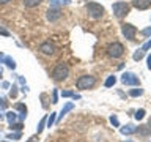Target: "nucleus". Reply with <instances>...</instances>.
I'll return each mask as SVG.
<instances>
[{"label": "nucleus", "instance_id": "f257e3e1", "mask_svg": "<svg viewBox=\"0 0 151 142\" xmlns=\"http://www.w3.org/2000/svg\"><path fill=\"white\" fill-rule=\"evenodd\" d=\"M69 76V66L66 63H58L52 71V78L55 80H65Z\"/></svg>", "mask_w": 151, "mask_h": 142}, {"label": "nucleus", "instance_id": "f03ea898", "mask_svg": "<svg viewBox=\"0 0 151 142\" xmlns=\"http://www.w3.org/2000/svg\"><path fill=\"white\" fill-rule=\"evenodd\" d=\"M87 11H88V14H90L93 19H99V17L104 16L106 9H104L102 5L94 3V2H90V3H87Z\"/></svg>", "mask_w": 151, "mask_h": 142}, {"label": "nucleus", "instance_id": "7ed1b4c3", "mask_svg": "<svg viewBox=\"0 0 151 142\" xmlns=\"http://www.w3.org/2000/svg\"><path fill=\"white\" fill-rule=\"evenodd\" d=\"M94 84H96V79H94L93 76H88V74L80 76V78L77 79V82H76V85H77V88H80V90L91 88Z\"/></svg>", "mask_w": 151, "mask_h": 142}, {"label": "nucleus", "instance_id": "20e7f679", "mask_svg": "<svg viewBox=\"0 0 151 142\" xmlns=\"http://www.w3.org/2000/svg\"><path fill=\"white\" fill-rule=\"evenodd\" d=\"M123 52H124V47H123L121 43H112V44H109L107 47V54L112 57V59H120L123 55Z\"/></svg>", "mask_w": 151, "mask_h": 142}, {"label": "nucleus", "instance_id": "39448f33", "mask_svg": "<svg viewBox=\"0 0 151 142\" xmlns=\"http://www.w3.org/2000/svg\"><path fill=\"white\" fill-rule=\"evenodd\" d=\"M112 9H113V13H115L116 17H124L126 14L129 13V5L126 2H115Z\"/></svg>", "mask_w": 151, "mask_h": 142}, {"label": "nucleus", "instance_id": "423d86ee", "mask_svg": "<svg viewBox=\"0 0 151 142\" xmlns=\"http://www.w3.org/2000/svg\"><path fill=\"white\" fill-rule=\"evenodd\" d=\"M121 32H123V35H124L127 40H134V36L137 33V28L132 25V24H123V25H121Z\"/></svg>", "mask_w": 151, "mask_h": 142}, {"label": "nucleus", "instance_id": "0eeeda50", "mask_svg": "<svg viewBox=\"0 0 151 142\" xmlns=\"http://www.w3.org/2000/svg\"><path fill=\"white\" fill-rule=\"evenodd\" d=\"M121 82L124 85H139V78L134 73H124L121 76Z\"/></svg>", "mask_w": 151, "mask_h": 142}, {"label": "nucleus", "instance_id": "6e6552de", "mask_svg": "<svg viewBox=\"0 0 151 142\" xmlns=\"http://www.w3.org/2000/svg\"><path fill=\"white\" fill-rule=\"evenodd\" d=\"M46 17H47V21H50V22L58 21V19L61 17V11H60V8H54V7H50L49 9H47V13H46Z\"/></svg>", "mask_w": 151, "mask_h": 142}, {"label": "nucleus", "instance_id": "1a4fd4ad", "mask_svg": "<svg viewBox=\"0 0 151 142\" xmlns=\"http://www.w3.org/2000/svg\"><path fill=\"white\" fill-rule=\"evenodd\" d=\"M40 51H41L44 55H52V54L55 52V46H54V43L46 41V43H42V44L40 46Z\"/></svg>", "mask_w": 151, "mask_h": 142}, {"label": "nucleus", "instance_id": "9d476101", "mask_svg": "<svg viewBox=\"0 0 151 142\" xmlns=\"http://www.w3.org/2000/svg\"><path fill=\"white\" fill-rule=\"evenodd\" d=\"M132 5L137 9H148L151 7V0H132Z\"/></svg>", "mask_w": 151, "mask_h": 142}, {"label": "nucleus", "instance_id": "9b49d317", "mask_svg": "<svg viewBox=\"0 0 151 142\" xmlns=\"http://www.w3.org/2000/svg\"><path fill=\"white\" fill-rule=\"evenodd\" d=\"M14 109L21 112V120H24V118L27 117V107H25V104H22V103H17L16 106H14Z\"/></svg>", "mask_w": 151, "mask_h": 142}, {"label": "nucleus", "instance_id": "f8f14e48", "mask_svg": "<svg viewBox=\"0 0 151 142\" xmlns=\"http://www.w3.org/2000/svg\"><path fill=\"white\" fill-rule=\"evenodd\" d=\"M120 131H121V134L129 136V134H134V133H135V128L132 126V125H126V126H121Z\"/></svg>", "mask_w": 151, "mask_h": 142}, {"label": "nucleus", "instance_id": "ddd939ff", "mask_svg": "<svg viewBox=\"0 0 151 142\" xmlns=\"http://www.w3.org/2000/svg\"><path fill=\"white\" fill-rule=\"evenodd\" d=\"M73 107H74V104H73V103H66V104H65V107L61 109L60 115H58V120H60V118H63V117L66 115V114L69 112V111H73Z\"/></svg>", "mask_w": 151, "mask_h": 142}, {"label": "nucleus", "instance_id": "4468645a", "mask_svg": "<svg viewBox=\"0 0 151 142\" xmlns=\"http://www.w3.org/2000/svg\"><path fill=\"white\" fill-rule=\"evenodd\" d=\"M49 3H50V7L58 8V7H63V5H68L69 0H49Z\"/></svg>", "mask_w": 151, "mask_h": 142}, {"label": "nucleus", "instance_id": "2eb2a0df", "mask_svg": "<svg viewBox=\"0 0 151 142\" xmlns=\"http://www.w3.org/2000/svg\"><path fill=\"white\" fill-rule=\"evenodd\" d=\"M3 63H6V66H8L9 70H14V68H16V62H14V59H11V57H8V55H5Z\"/></svg>", "mask_w": 151, "mask_h": 142}, {"label": "nucleus", "instance_id": "dca6fc26", "mask_svg": "<svg viewBox=\"0 0 151 142\" xmlns=\"http://www.w3.org/2000/svg\"><path fill=\"white\" fill-rule=\"evenodd\" d=\"M5 117H6V120H8L9 125H13V123L17 122V115L14 112H6V114H5Z\"/></svg>", "mask_w": 151, "mask_h": 142}, {"label": "nucleus", "instance_id": "f3484780", "mask_svg": "<svg viewBox=\"0 0 151 142\" xmlns=\"http://www.w3.org/2000/svg\"><path fill=\"white\" fill-rule=\"evenodd\" d=\"M42 2V0H24V5H25L27 8H35V7H38Z\"/></svg>", "mask_w": 151, "mask_h": 142}, {"label": "nucleus", "instance_id": "a211bd4d", "mask_svg": "<svg viewBox=\"0 0 151 142\" xmlns=\"http://www.w3.org/2000/svg\"><path fill=\"white\" fill-rule=\"evenodd\" d=\"M55 120H57V112H50V117H49V118H47V120H46V122H47V126L50 128V126H52V125H54V123H55Z\"/></svg>", "mask_w": 151, "mask_h": 142}, {"label": "nucleus", "instance_id": "6ab92c4d", "mask_svg": "<svg viewBox=\"0 0 151 142\" xmlns=\"http://www.w3.org/2000/svg\"><path fill=\"white\" fill-rule=\"evenodd\" d=\"M143 55H145V51L139 49V51H135V52H134V55H132V57H134V60H137V62H139V60H142V59H143Z\"/></svg>", "mask_w": 151, "mask_h": 142}, {"label": "nucleus", "instance_id": "aec40b11", "mask_svg": "<svg viewBox=\"0 0 151 142\" xmlns=\"http://www.w3.org/2000/svg\"><path fill=\"white\" fill-rule=\"evenodd\" d=\"M115 82H116V78H115V76H109L104 85H106V87H112V85H115Z\"/></svg>", "mask_w": 151, "mask_h": 142}, {"label": "nucleus", "instance_id": "412c9836", "mask_svg": "<svg viewBox=\"0 0 151 142\" xmlns=\"http://www.w3.org/2000/svg\"><path fill=\"white\" fill-rule=\"evenodd\" d=\"M129 95L131 96H142V95H143V90L142 88H132V90H129Z\"/></svg>", "mask_w": 151, "mask_h": 142}, {"label": "nucleus", "instance_id": "4be33fe9", "mask_svg": "<svg viewBox=\"0 0 151 142\" xmlns=\"http://www.w3.org/2000/svg\"><path fill=\"white\" fill-rule=\"evenodd\" d=\"M46 120H47V118H46V117H42V118H41V122H40V125H38V128H36V131H38V134H40V133H41L42 130H44V125H46Z\"/></svg>", "mask_w": 151, "mask_h": 142}, {"label": "nucleus", "instance_id": "5701e85b", "mask_svg": "<svg viewBox=\"0 0 151 142\" xmlns=\"http://www.w3.org/2000/svg\"><path fill=\"white\" fill-rule=\"evenodd\" d=\"M135 120H143V117H145V111L143 109H139V111L135 112Z\"/></svg>", "mask_w": 151, "mask_h": 142}, {"label": "nucleus", "instance_id": "b1692460", "mask_svg": "<svg viewBox=\"0 0 151 142\" xmlns=\"http://www.w3.org/2000/svg\"><path fill=\"white\" fill-rule=\"evenodd\" d=\"M6 137L11 141H17V139H21V133H11V134H8Z\"/></svg>", "mask_w": 151, "mask_h": 142}, {"label": "nucleus", "instance_id": "393cba45", "mask_svg": "<svg viewBox=\"0 0 151 142\" xmlns=\"http://www.w3.org/2000/svg\"><path fill=\"white\" fill-rule=\"evenodd\" d=\"M9 128H11V130H17V131H21V130H22V123H21V122L13 123V125H9Z\"/></svg>", "mask_w": 151, "mask_h": 142}, {"label": "nucleus", "instance_id": "a878e982", "mask_svg": "<svg viewBox=\"0 0 151 142\" xmlns=\"http://www.w3.org/2000/svg\"><path fill=\"white\" fill-rule=\"evenodd\" d=\"M9 95H11V98H16L17 96V87L13 84V87H11V92H9Z\"/></svg>", "mask_w": 151, "mask_h": 142}, {"label": "nucleus", "instance_id": "bb28decb", "mask_svg": "<svg viewBox=\"0 0 151 142\" xmlns=\"http://www.w3.org/2000/svg\"><path fill=\"white\" fill-rule=\"evenodd\" d=\"M73 95L74 93L71 92V90H65V92H61V96H63V98H69V96L73 98Z\"/></svg>", "mask_w": 151, "mask_h": 142}, {"label": "nucleus", "instance_id": "cd10ccee", "mask_svg": "<svg viewBox=\"0 0 151 142\" xmlns=\"http://www.w3.org/2000/svg\"><path fill=\"white\" fill-rule=\"evenodd\" d=\"M110 123H112L113 126H120V122H118V118H116L115 115H112V117H110Z\"/></svg>", "mask_w": 151, "mask_h": 142}, {"label": "nucleus", "instance_id": "c85d7f7f", "mask_svg": "<svg viewBox=\"0 0 151 142\" xmlns=\"http://www.w3.org/2000/svg\"><path fill=\"white\" fill-rule=\"evenodd\" d=\"M142 35H143V36H151V27L143 28V30H142Z\"/></svg>", "mask_w": 151, "mask_h": 142}, {"label": "nucleus", "instance_id": "c756f323", "mask_svg": "<svg viewBox=\"0 0 151 142\" xmlns=\"http://www.w3.org/2000/svg\"><path fill=\"white\" fill-rule=\"evenodd\" d=\"M52 103H58V92L54 90V93H52Z\"/></svg>", "mask_w": 151, "mask_h": 142}, {"label": "nucleus", "instance_id": "7c9ffc66", "mask_svg": "<svg viewBox=\"0 0 151 142\" xmlns=\"http://www.w3.org/2000/svg\"><path fill=\"white\" fill-rule=\"evenodd\" d=\"M148 49H151V40L150 41H146L143 46H142V51H148Z\"/></svg>", "mask_w": 151, "mask_h": 142}, {"label": "nucleus", "instance_id": "2f4dec72", "mask_svg": "<svg viewBox=\"0 0 151 142\" xmlns=\"http://www.w3.org/2000/svg\"><path fill=\"white\" fill-rule=\"evenodd\" d=\"M6 106H8V103L5 101V98L0 96V107H2V109H6Z\"/></svg>", "mask_w": 151, "mask_h": 142}, {"label": "nucleus", "instance_id": "473e14b6", "mask_svg": "<svg viewBox=\"0 0 151 142\" xmlns=\"http://www.w3.org/2000/svg\"><path fill=\"white\" fill-rule=\"evenodd\" d=\"M0 35H3V36H9V32L6 30V28L0 27Z\"/></svg>", "mask_w": 151, "mask_h": 142}, {"label": "nucleus", "instance_id": "72a5a7b5", "mask_svg": "<svg viewBox=\"0 0 151 142\" xmlns=\"http://www.w3.org/2000/svg\"><path fill=\"white\" fill-rule=\"evenodd\" d=\"M146 62H148V70H151V54L146 57Z\"/></svg>", "mask_w": 151, "mask_h": 142}, {"label": "nucleus", "instance_id": "f704fd0d", "mask_svg": "<svg viewBox=\"0 0 151 142\" xmlns=\"http://www.w3.org/2000/svg\"><path fill=\"white\" fill-rule=\"evenodd\" d=\"M2 87H3V88H9V82H6V80H5V82L2 84Z\"/></svg>", "mask_w": 151, "mask_h": 142}, {"label": "nucleus", "instance_id": "c9c22d12", "mask_svg": "<svg viewBox=\"0 0 151 142\" xmlns=\"http://www.w3.org/2000/svg\"><path fill=\"white\" fill-rule=\"evenodd\" d=\"M27 142H38V137H30Z\"/></svg>", "mask_w": 151, "mask_h": 142}, {"label": "nucleus", "instance_id": "e433bc0d", "mask_svg": "<svg viewBox=\"0 0 151 142\" xmlns=\"http://www.w3.org/2000/svg\"><path fill=\"white\" fill-rule=\"evenodd\" d=\"M3 60H5V55L2 54V52H0V63H3Z\"/></svg>", "mask_w": 151, "mask_h": 142}, {"label": "nucleus", "instance_id": "4c0bfd02", "mask_svg": "<svg viewBox=\"0 0 151 142\" xmlns=\"http://www.w3.org/2000/svg\"><path fill=\"white\" fill-rule=\"evenodd\" d=\"M9 0H0V5H5V3H8Z\"/></svg>", "mask_w": 151, "mask_h": 142}, {"label": "nucleus", "instance_id": "58836bf2", "mask_svg": "<svg viewBox=\"0 0 151 142\" xmlns=\"http://www.w3.org/2000/svg\"><path fill=\"white\" fill-rule=\"evenodd\" d=\"M2 73H3V68H2V66H0V76H2Z\"/></svg>", "mask_w": 151, "mask_h": 142}, {"label": "nucleus", "instance_id": "ea45409f", "mask_svg": "<svg viewBox=\"0 0 151 142\" xmlns=\"http://www.w3.org/2000/svg\"><path fill=\"white\" fill-rule=\"evenodd\" d=\"M126 142H134V141H131V139H129V141H126Z\"/></svg>", "mask_w": 151, "mask_h": 142}, {"label": "nucleus", "instance_id": "a19ab883", "mask_svg": "<svg viewBox=\"0 0 151 142\" xmlns=\"http://www.w3.org/2000/svg\"><path fill=\"white\" fill-rule=\"evenodd\" d=\"M0 137H2V133H0Z\"/></svg>", "mask_w": 151, "mask_h": 142}, {"label": "nucleus", "instance_id": "79ce46f5", "mask_svg": "<svg viewBox=\"0 0 151 142\" xmlns=\"http://www.w3.org/2000/svg\"><path fill=\"white\" fill-rule=\"evenodd\" d=\"M3 142H5V141H3Z\"/></svg>", "mask_w": 151, "mask_h": 142}]
</instances>
